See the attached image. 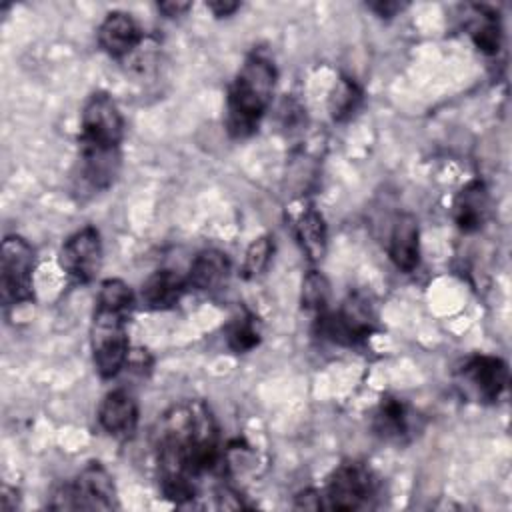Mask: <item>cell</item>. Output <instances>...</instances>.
<instances>
[{
  "label": "cell",
  "instance_id": "6da1fadb",
  "mask_svg": "<svg viewBox=\"0 0 512 512\" xmlns=\"http://www.w3.org/2000/svg\"><path fill=\"white\" fill-rule=\"evenodd\" d=\"M152 438L164 496L176 504L194 500V480L222 460L218 424L208 404L184 400L170 406L158 418Z\"/></svg>",
  "mask_w": 512,
  "mask_h": 512
},
{
  "label": "cell",
  "instance_id": "7a4b0ae2",
  "mask_svg": "<svg viewBox=\"0 0 512 512\" xmlns=\"http://www.w3.org/2000/svg\"><path fill=\"white\" fill-rule=\"evenodd\" d=\"M132 308L134 294L124 280L108 278L100 284L90 324V346L102 378H114L128 362V316Z\"/></svg>",
  "mask_w": 512,
  "mask_h": 512
},
{
  "label": "cell",
  "instance_id": "3957f363",
  "mask_svg": "<svg viewBox=\"0 0 512 512\" xmlns=\"http://www.w3.org/2000/svg\"><path fill=\"white\" fill-rule=\"evenodd\" d=\"M276 68L270 58L252 54L236 72L226 100V126L232 136L252 134L272 102Z\"/></svg>",
  "mask_w": 512,
  "mask_h": 512
},
{
  "label": "cell",
  "instance_id": "277c9868",
  "mask_svg": "<svg viewBox=\"0 0 512 512\" xmlns=\"http://www.w3.org/2000/svg\"><path fill=\"white\" fill-rule=\"evenodd\" d=\"M52 510H112L118 508L116 486L100 462H90L80 474L62 484L48 504Z\"/></svg>",
  "mask_w": 512,
  "mask_h": 512
},
{
  "label": "cell",
  "instance_id": "5b68a950",
  "mask_svg": "<svg viewBox=\"0 0 512 512\" xmlns=\"http://www.w3.org/2000/svg\"><path fill=\"white\" fill-rule=\"evenodd\" d=\"M378 494V480L374 472L362 462L338 464L320 490L322 506L330 510H364L370 508Z\"/></svg>",
  "mask_w": 512,
  "mask_h": 512
},
{
  "label": "cell",
  "instance_id": "8992f818",
  "mask_svg": "<svg viewBox=\"0 0 512 512\" xmlns=\"http://www.w3.org/2000/svg\"><path fill=\"white\" fill-rule=\"evenodd\" d=\"M318 334L342 346L366 340L376 330V310L368 296L348 294L336 312H324L316 318Z\"/></svg>",
  "mask_w": 512,
  "mask_h": 512
},
{
  "label": "cell",
  "instance_id": "52a82bcc",
  "mask_svg": "<svg viewBox=\"0 0 512 512\" xmlns=\"http://www.w3.org/2000/svg\"><path fill=\"white\" fill-rule=\"evenodd\" d=\"M0 290L6 306L28 302L34 296L32 272H34V250L22 236H6L2 242L0 256Z\"/></svg>",
  "mask_w": 512,
  "mask_h": 512
},
{
  "label": "cell",
  "instance_id": "ba28073f",
  "mask_svg": "<svg viewBox=\"0 0 512 512\" xmlns=\"http://www.w3.org/2000/svg\"><path fill=\"white\" fill-rule=\"evenodd\" d=\"M80 128V144L120 148L124 136V118L108 92H94L88 96L82 108Z\"/></svg>",
  "mask_w": 512,
  "mask_h": 512
},
{
  "label": "cell",
  "instance_id": "9c48e42d",
  "mask_svg": "<svg viewBox=\"0 0 512 512\" xmlns=\"http://www.w3.org/2000/svg\"><path fill=\"white\" fill-rule=\"evenodd\" d=\"M460 388L478 402H496L508 388V364L490 354H476L458 368Z\"/></svg>",
  "mask_w": 512,
  "mask_h": 512
},
{
  "label": "cell",
  "instance_id": "30bf717a",
  "mask_svg": "<svg viewBox=\"0 0 512 512\" xmlns=\"http://www.w3.org/2000/svg\"><path fill=\"white\" fill-rule=\"evenodd\" d=\"M102 240L94 226L74 232L60 248V266L76 282H90L102 268Z\"/></svg>",
  "mask_w": 512,
  "mask_h": 512
},
{
  "label": "cell",
  "instance_id": "8fae6325",
  "mask_svg": "<svg viewBox=\"0 0 512 512\" xmlns=\"http://www.w3.org/2000/svg\"><path fill=\"white\" fill-rule=\"evenodd\" d=\"M98 422L106 434L118 440H128L138 428V402L124 390L116 388L104 396L98 408Z\"/></svg>",
  "mask_w": 512,
  "mask_h": 512
},
{
  "label": "cell",
  "instance_id": "7c38bea8",
  "mask_svg": "<svg viewBox=\"0 0 512 512\" xmlns=\"http://www.w3.org/2000/svg\"><path fill=\"white\" fill-rule=\"evenodd\" d=\"M416 428L414 410L400 398L384 396L374 414H372V430L386 442L404 444L412 438Z\"/></svg>",
  "mask_w": 512,
  "mask_h": 512
},
{
  "label": "cell",
  "instance_id": "4fadbf2b",
  "mask_svg": "<svg viewBox=\"0 0 512 512\" xmlns=\"http://www.w3.org/2000/svg\"><path fill=\"white\" fill-rule=\"evenodd\" d=\"M78 176L86 188L100 192L112 186L120 170V148H100L80 144Z\"/></svg>",
  "mask_w": 512,
  "mask_h": 512
},
{
  "label": "cell",
  "instance_id": "5bb4252c",
  "mask_svg": "<svg viewBox=\"0 0 512 512\" xmlns=\"http://www.w3.org/2000/svg\"><path fill=\"white\" fill-rule=\"evenodd\" d=\"M142 42V30L128 12H110L98 26V44L112 58L130 54Z\"/></svg>",
  "mask_w": 512,
  "mask_h": 512
},
{
  "label": "cell",
  "instance_id": "9a60e30c",
  "mask_svg": "<svg viewBox=\"0 0 512 512\" xmlns=\"http://www.w3.org/2000/svg\"><path fill=\"white\" fill-rule=\"evenodd\" d=\"M388 254L402 272H412L420 260V228L412 214H400L392 226Z\"/></svg>",
  "mask_w": 512,
  "mask_h": 512
},
{
  "label": "cell",
  "instance_id": "2e32d148",
  "mask_svg": "<svg viewBox=\"0 0 512 512\" xmlns=\"http://www.w3.org/2000/svg\"><path fill=\"white\" fill-rule=\"evenodd\" d=\"M230 270L232 266L226 252L216 248L202 250L190 264L186 276L188 288H194L198 292H214L226 284Z\"/></svg>",
  "mask_w": 512,
  "mask_h": 512
},
{
  "label": "cell",
  "instance_id": "e0dca14e",
  "mask_svg": "<svg viewBox=\"0 0 512 512\" xmlns=\"http://www.w3.org/2000/svg\"><path fill=\"white\" fill-rule=\"evenodd\" d=\"M186 288V278H182L174 270L162 268L146 278L140 290V298L142 304L150 310H170L182 300Z\"/></svg>",
  "mask_w": 512,
  "mask_h": 512
},
{
  "label": "cell",
  "instance_id": "ac0fdd59",
  "mask_svg": "<svg viewBox=\"0 0 512 512\" xmlns=\"http://www.w3.org/2000/svg\"><path fill=\"white\" fill-rule=\"evenodd\" d=\"M490 198L484 182L472 180L466 184L454 200V222L462 232H476L488 218Z\"/></svg>",
  "mask_w": 512,
  "mask_h": 512
},
{
  "label": "cell",
  "instance_id": "d6986e66",
  "mask_svg": "<svg viewBox=\"0 0 512 512\" xmlns=\"http://www.w3.org/2000/svg\"><path fill=\"white\" fill-rule=\"evenodd\" d=\"M296 238L304 254L312 262H320L328 246V230L324 216L314 208H304L296 218Z\"/></svg>",
  "mask_w": 512,
  "mask_h": 512
},
{
  "label": "cell",
  "instance_id": "ffe728a7",
  "mask_svg": "<svg viewBox=\"0 0 512 512\" xmlns=\"http://www.w3.org/2000/svg\"><path fill=\"white\" fill-rule=\"evenodd\" d=\"M470 36L480 52L494 56L502 46V28H500L498 14H494L488 8L476 6L474 20L470 26Z\"/></svg>",
  "mask_w": 512,
  "mask_h": 512
},
{
  "label": "cell",
  "instance_id": "44dd1931",
  "mask_svg": "<svg viewBox=\"0 0 512 512\" xmlns=\"http://www.w3.org/2000/svg\"><path fill=\"white\" fill-rule=\"evenodd\" d=\"M226 344L236 354H246L260 344V324L250 312L234 316L226 326Z\"/></svg>",
  "mask_w": 512,
  "mask_h": 512
},
{
  "label": "cell",
  "instance_id": "7402d4cb",
  "mask_svg": "<svg viewBox=\"0 0 512 512\" xmlns=\"http://www.w3.org/2000/svg\"><path fill=\"white\" fill-rule=\"evenodd\" d=\"M360 100H362L360 86L354 80L342 76L340 80H336V84L330 92L328 112L336 122H342V120L350 118L356 112Z\"/></svg>",
  "mask_w": 512,
  "mask_h": 512
},
{
  "label": "cell",
  "instance_id": "603a6c76",
  "mask_svg": "<svg viewBox=\"0 0 512 512\" xmlns=\"http://www.w3.org/2000/svg\"><path fill=\"white\" fill-rule=\"evenodd\" d=\"M300 302H302V308L316 314V318L326 312L330 302V282L322 272L310 270L304 276Z\"/></svg>",
  "mask_w": 512,
  "mask_h": 512
},
{
  "label": "cell",
  "instance_id": "cb8c5ba5",
  "mask_svg": "<svg viewBox=\"0 0 512 512\" xmlns=\"http://www.w3.org/2000/svg\"><path fill=\"white\" fill-rule=\"evenodd\" d=\"M272 252H274L272 236L262 234V236L254 238V240L250 242V246L246 248V254H244L242 276H244L246 280H252V278L260 276V274L266 270Z\"/></svg>",
  "mask_w": 512,
  "mask_h": 512
},
{
  "label": "cell",
  "instance_id": "d4e9b609",
  "mask_svg": "<svg viewBox=\"0 0 512 512\" xmlns=\"http://www.w3.org/2000/svg\"><path fill=\"white\" fill-rule=\"evenodd\" d=\"M368 8L370 10H374L378 16H382V18H392V16H396L402 8H404V4H400V2H372V4H368Z\"/></svg>",
  "mask_w": 512,
  "mask_h": 512
},
{
  "label": "cell",
  "instance_id": "484cf974",
  "mask_svg": "<svg viewBox=\"0 0 512 512\" xmlns=\"http://www.w3.org/2000/svg\"><path fill=\"white\" fill-rule=\"evenodd\" d=\"M190 2H160L158 4V10L164 14V16H168V18H176V16H182V14H186L188 10H190Z\"/></svg>",
  "mask_w": 512,
  "mask_h": 512
},
{
  "label": "cell",
  "instance_id": "4316f807",
  "mask_svg": "<svg viewBox=\"0 0 512 512\" xmlns=\"http://www.w3.org/2000/svg\"><path fill=\"white\" fill-rule=\"evenodd\" d=\"M206 8H208L214 16L222 18V16L234 14V12L240 8V4H238V2H230V0H220V2H208Z\"/></svg>",
  "mask_w": 512,
  "mask_h": 512
}]
</instances>
